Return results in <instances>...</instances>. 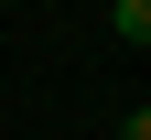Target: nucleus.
<instances>
[{
	"label": "nucleus",
	"instance_id": "obj_1",
	"mask_svg": "<svg viewBox=\"0 0 151 140\" xmlns=\"http://www.w3.org/2000/svg\"><path fill=\"white\" fill-rule=\"evenodd\" d=\"M108 32H119V43H151V0H119V11H108Z\"/></svg>",
	"mask_w": 151,
	"mask_h": 140
},
{
	"label": "nucleus",
	"instance_id": "obj_2",
	"mask_svg": "<svg viewBox=\"0 0 151 140\" xmlns=\"http://www.w3.org/2000/svg\"><path fill=\"white\" fill-rule=\"evenodd\" d=\"M119 140H151V108H129V118H119Z\"/></svg>",
	"mask_w": 151,
	"mask_h": 140
}]
</instances>
